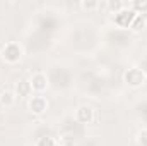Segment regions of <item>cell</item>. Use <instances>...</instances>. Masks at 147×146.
<instances>
[{"label":"cell","mask_w":147,"mask_h":146,"mask_svg":"<svg viewBox=\"0 0 147 146\" xmlns=\"http://www.w3.org/2000/svg\"><path fill=\"white\" fill-rule=\"evenodd\" d=\"M108 9H110L111 14H118V12H121L125 9V3L121 0H110L108 2Z\"/></svg>","instance_id":"cell-10"},{"label":"cell","mask_w":147,"mask_h":146,"mask_svg":"<svg viewBox=\"0 0 147 146\" xmlns=\"http://www.w3.org/2000/svg\"><path fill=\"white\" fill-rule=\"evenodd\" d=\"M146 74L144 69H139V67H130L128 71H125L123 74V81L130 86V88H139L146 83Z\"/></svg>","instance_id":"cell-2"},{"label":"cell","mask_w":147,"mask_h":146,"mask_svg":"<svg viewBox=\"0 0 147 146\" xmlns=\"http://www.w3.org/2000/svg\"><path fill=\"white\" fill-rule=\"evenodd\" d=\"M29 83H31L33 91H36V93H43V91H46V88H48V77H46L45 72H34L31 76Z\"/></svg>","instance_id":"cell-6"},{"label":"cell","mask_w":147,"mask_h":146,"mask_svg":"<svg viewBox=\"0 0 147 146\" xmlns=\"http://www.w3.org/2000/svg\"><path fill=\"white\" fill-rule=\"evenodd\" d=\"M34 146H57V141H55L51 136H41L36 141Z\"/></svg>","instance_id":"cell-12"},{"label":"cell","mask_w":147,"mask_h":146,"mask_svg":"<svg viewBox=\"0 0 147 146\" xmlns=\"http://www.w3.org/2000/svg\"><path fill=\"white\" fill-rule=\"evenodd\" d=\"M132 10L137 14H146L147 12V0H135L132 3Z\"/></svg>","instance_id":"cell-11"},{"label":"cell","mask_w":147,"mask_h":146,"mask_svg":"<svg viewBox=\"0 0 147 146\" xmlns=\"http://www.w3.org/2000/svg\"><path fill=\"white\" fill-rule=\"evenodd\" d=\"M144 74H146V77H147V69H146V71H144Z\"/></svg>","instance_id":"cell-15"},{"label":"cell","mask_w":147,"mask_h":146,"mask_svg":"<svg viewBox=\"0 0 147 146\" xmlns=\"http://www.w3.org/2000/svg\"><path fill=\"white\" fill-rule=\"evenodd\" d=\"M80 7L84 10H94V9L99 7V2H96V0H82L80 2Z\"/></svg>","instance_id":"cell-13"},{"label":"cell","mask_w":147,"mask_h":146,"mask_svg":"<svg viewBox=\"0 0 147 146\" xmlns=\"http://www.w3.org/2000/svg\"><path fill=\"white\" fill-rule=\"evenodd\" d=\"M31 93H33V88H31V83L26 81V79H21L17 81L16 84V89H14V95L16 98H31Z\"/></svg>","instance_id":"cell-7"},{"label":"cell","mask_w":147,"mask_h":146,"mask_svg":"<svg viewBox=\"0 0 147 146\" xmlns=\"http://www.w3.org/2000/svg\"><path fill=\"white\" fill-rule=\"evenodd\" d=\"M28 108H29L31 113H34V115H41V113H45L46 108H48V102H46L45 96L34 95V96H31L28 100Z\"/></svg>","instance_id":"cell-3"},{"label":"cell","mask_w":147,"mask_h":146,"mask_svg":"<svg viewBox=\"0 0 147 146\" xmlns=\"http://www.w3.org/2000/svg\"><path fill=\"white\" fill-rule=\"evenodd\" d=\"M2 57H3V60L9 62V64H16V62H19L21 57H22V48H21V45L16 43V41H9V43H5L3 48H2Z\"/></svg>","instance_id":"cell-1"},{"label":"cell","mask_w":147,"mask_h":146,"mask_svg":"<svg viewBox=\"0 0 147 146\" xmlns=\"http://www.w3.org/2000/svg\"><path fill=\"white\" fill-rule=\"evenodd\" d=\"M75 120L79 124H91L94 120V108L89 105H80L75 110Z\"/></svg>","instance_id":"cell-5"},{"label":"cell","mask_w":147,"mask_h":146,"mask_svg":"<svg viewBox=\"0 0 147 146\" xmlns=\"http://www.w3.org/2000/svg\"><path fill=\"white\" fill-rule=\"evenodd\" d=\"M139 143L140 146H147V129H142L139 132Z\"/></svg>","instance_id":"cell-14"},{"label":"cell","mask_w":147,"mask_h":146,"mask_svg":"<svg viewBox=\"0 0 147 146\" xmlns=\"http://www.w3.org/2000/svg\"><path fill=\"white\" fill-rule=\"evenodd\" d=\"M147 24V19L144 14H137L135 16V19H134V23H132V26H130V29H134V31H140V29H144Z\"/></svg>","instance_id":"cell-9"},{"label":"cell","mask_w":147,"mask_h":146,"mask_svg":"<svg viewBox=\"0 0 147 146\" xmlns=\"http://www.w3.org/2000/svg\"><path fill=\"white\" fill-rule=\"evenodd\" d=\"M135 16H137V12H134L132 9L125 7L121 12L115 14V24L120 26V28H130L132 23H134V19H135Z\"/></svg>","instance_id":"cell-4"},{"label":"cell","mask_w":147,"mask_h":146,"mask_svg":"<svg viewBox=\"0 0 147 146\" xmlns=\"http://www.w3.org/2000/svg\"><path fill=\"white\" fill-rule=\"evenodd\" d=\"M14 102H16V95H14L12 91L5 89V91L0 93V105H2V107H12Z\"/></svg>","instance_id":"cell-8"}]
</instances>
